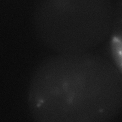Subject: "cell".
<instances>
[{"instance_id":"obj_1","label":"cell","mask_w":122,"mask_h":122,"mask_svg":"<svg viewBox=\"0 0 122 122\" xmlns=\"http://www.w3.org/2000/svg\"><path fill=\"white\" fill-rule=\"evenodd\" d=\"M28 102L35 122H110L122 108V76L90 51L58 53L35 70Z\"/></svg>"},{"instance_id":"obj_2","label":"cell","mask_w":122,"mask_h":122,"mask_svg":"<svg viewBox=\"0 0 122 122\" xmlns=\"http://www.w3.org/2000/svg\"><path fill=\"white\" fill-rule=\"evenodd\" d=\"M110 0H40L33 14L41 42L57 53L89 51L112 30Z\"/></svg>"},{"instance_id":"obj_3","label":"cell","mask_w":122,"mask_h":122,"mask_svg":"<svg viewBox=\"0 0 122 122\" xmlns=\"http://www.w3.org/2000/svg\"><path fill=\"white\" fill-rule=\"evenodd\" d=\"M110 49L114 64L122 76V40L112 36Z\"/></svg>"},{"instance_id":"obj_4","label":"cell","mask_w":122,"mask_h":122,"mask_svg":"<svg viewBox=\"0 0 122 122\" xmlns=\"http://www.w3.org/2000/svg\"><path fill=\"white\" fill-rule=\"evenodd\" d=\"M112 32V36L122 40V0H118L116 6L114 9Z\"/></svg>"}]
</instances>
